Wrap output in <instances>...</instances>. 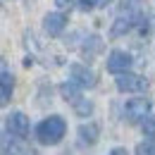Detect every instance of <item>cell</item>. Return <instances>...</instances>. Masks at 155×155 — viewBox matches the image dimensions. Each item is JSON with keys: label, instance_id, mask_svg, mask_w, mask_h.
<instances>
[{"label": "cell", "instance_id": "obj_15", "mask_svg": "<svg viewBox=\"0 0 155 155\" xmlns=\"http://www.w3.org/2000/svg\"><path fill=\"white\" fill-rule=\"evenodd\" d=\"M77 2H79V7H81L84 12H91V10L96 7V2H93V0H77Z\"/></svg>", "mask_w": 155, "mask_h": 155}, {"label": "cell", "instance_id": "obj_1", "mask_svg": "<svg viewBox=\"0 0 155 155\" xmlns=\"http://www.w3.org/2000/svg\"><path fill=\"white\" fill-rule=\"evenodd\" d=\"M64 131H67L64 119L58 117V115H50V117H45L38 127H36V138H38L43 146H55V143L62 141Z\"/></svg>", "mask_w": 155, "mask_h": 155}, {"label": "cell", "instance_id": "obj_8", "mask_svg": "<svg viewBox=\"0 0 155 155\" xmlns=\"http://www.w3.org/2000/svg\"><path fill=\"white\" fill-rule=\"evenodd\" d=\"M131 26H134V19H131V17H117L115 24H112V29H110V36H112V38H119V36H124Z\"/></svg>", "mask_w": 155, "mask_h": 155}, {"label": "cell", "instance_id": "obj_6", "mask_svg": "<svg viewBox=\"0 0 155 155\" xmlns=\"http://www.w3.org/2000/svg\"><path fill=\"white\" fill-rule=\"evenodd\" d=\"M29 117L24 115V112H12V115H7V131L12 136H19V138H24V136H29Z\"/></svg>", "mask_w": 155, "mask_h": 155}, {"label": "cell", "instance_id": "obj_13", "mask_svg": "<svg viewBox=\"0 0 155 155\" xmlns=\"http://www.w3.org/2000/svg\"><path fill=\"white\" fill-rule=\"evenodd\" d=\"M136 155H155V138H148L136 146Z\"/></svg>", "mask_w": 155, "mask_h": 155}, {"label": "cell", "instance_id": "obj_19", "mask_svg": "<svg viewBox=\"0 0 155 155\" xmlns=\"http://www.w3.org/2000/svg\"><path fill=\"white\" fill-rule=\"evenodd\" d=\"M110 155H129V153H127L124 148H115V150H112V153H110Z\"/></svg>", "mask_w": 155, "mask_h": 155}, {"label": "cell", "instance_id": "obj_4", "mask_svg": "<svg viewBox=\"0 0 155 155\" xmlns=\"http://www.w3.org/2000/svg\"><path fill=\"white\" fill-rule=\"evenodd\" d=\"M148 112H150V100L148 98H134L124 105V115H127L129 122H141Z\"/></svg>", "mask_w": 155, "mask_h": 155}, {"label": "cell", "instance_id": "obj_12", "mask_svg": "<svg viewBox=\"0 0 155 155\" xmlns=\"http://www.w3.org/2000/svg\"><path fill=\"white\" fill-rule=\"evenodd\" d=\"M74 112H77L79 117H88L91 112H93V103L86 100V98H79L77 103H74Z\"/></svg>", "mask_w": 155, "mask_h": 155}, {"label": "cell", "instance_id": "obj_5", "mask_svg": "<svg viewBox=\"0 0 155 155\" xmlns=\"http://www.w3.org/2000/svg\"><path fill=\"white\" fill-rule=\"evenodd\" d=\"M67 26V15L64 12H48L43 17V29L48 36H60Z\"/></svg>", "mask_w": 155, "mask_h": 155}, {"label": "cell", "instance_id": "obj_16", "mask_svg": "<svg viewBox=\"0 0 155 155\" xmlns=\"http://www.w3.org/2000/svg\"><path fill=\"white\" fill-rule=\"evenodd\" d=\"M74 2L77 0H55V5H58L60 10H69V7H74Z\"/></svg>", "mask_w": 155, "mask_h": 155}, {"label": "cell", "instance_id": "obj_7", "mask_svg": "<svg viewBox=\"0 0 155 155\" xmlns=\"http://www.w3.org/2000/svg\"><path fill=\"white\" fill-rule=\"evenodd\" d=\"M131 67V55L124 53V50H112L110 58H107V72L112 74H122Z\"/></svg>", "mask_w": 155, "mask_h": 155}, {"label": "cell", "instance_id": "obj_11", "mask_svg": "<svg viewBox=\"0 0 155 155\" xmlns=\"http://www.w3.org/2000/svg\"><path fill=\"white\" fill-rule=\"evenodd\" d=\"M98 131H100L98 124H84V127H79V136H81V141L88 143V146L98 141Z\"/></svg>", "mask_w": 155, "mask_h": 155}, {"label": "cell", "instance_id": "obj_9", "mask_svg": "<svg viewBox=\"0 0 155 155\" xmlns=\"http://www.w3.org/2000/svg\"><path fill=\"white\" fill-rule=\"evenodd\" d=\"M98 53H103V38L100 36H88L86 43H84V55L88 60H93Z\"/></svg>", "mask_w": 155, "mask_h": 155}, {"label": "cell", "instance_id": "obj_14", "mask_svg": "<svg viewBox=\"0 0 155 155\" xmlns=\"http://www.w3.org/2000/svg\"><path fill=\"white\" fill-rule=\"evenodd\" d=\"M143 124V134H148V136H155V115H146L143 119H141Z\"/></svg>", "mask_w": 155, "mask_h": 155}, {"label": "cell", "instance_id": "obj_17", "mask_svg": "<svg viewBox=\"0 0 155 155\" xmlns=\"http://www.w3.org/2000/svg\"><path fill=\"white\" fill-rule=\"evenodd\" d=\"M93 2H96L98 7H107V5H110V2H112V0H93Z\"/></svg>", "mask_w": 155, "mask_h": 155}, {"label": "cell", "instance_id": "obj_3", "mask_svg": "<svg viewBox=\"0 0 155 155\" xmlns=\"http://www.w3.org/2000/svg\"><path fill=\"white\" fill-rule=\"evenodd\" d=\"M69 74H72V81L77 84L79 88H93L96 86V72L88 67V64H72L69 67Z\"/></svg>", "mask_w": 155, "mask_h": 155}, {"label": "cell", "instance_id": "obj_2", "mask_svg": "<svg viewBox=\"0 0 155 155\" xmlns=\"http://www.w3.org/2000/svg\"><path fill=\"white\" fill-rule=\"evenodd\" d=\"M115 84H117V91H122V93H143V91H148V79L131 74V72L117 74Z\"/></svg>", "mask_w": 155, "mask_h": 155}, {"label": "cell", "instance_id": "obj_18", "mask_svg": "<svg viewBox=\"0 0 155 155\" xmlns=\"http://www.w3.org/2000/svg\"><path fill=\"white\" fill-rule=\"evenodd\" d=\"M5 72H7V64H5V60L0 58V77H2V74H5Z\"/></svg>", "mask_w": 155, "mask_h": 155}, {"label": "cell", "instance_id": "obj_10", "mask_svg": "<svg viewBox=\"0 0 155 155\" xmlns=\"http://www.w3.org/2000/svg\"><path fill=\"white\" fill-rule=\"evenodd\" d=\"M60 93H62V98H64V100H69V103L74 105L79 98H81V88H79L74 81H64V84L60 86Z\"/></svg>", "mask_w": 155, "mask_h": 155}]
</instances>
